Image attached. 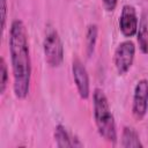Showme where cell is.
I'll use <instances>...</instances> for the list:
<instances>
[{"label": "cell", "instance_id": "cell-8", "mask_svg": "<svg viewBox=\"0 0 148 148\" xmlns=\"http://www.w3.org/2000/svg\"><path fill=\"white\" fill-rule=\"evenodd\" d=\"M53 138L56 141L57 147L65 148V147H83V143L80 139L71 133L62 124H58L53 131Z\"/></svg>", "mask_w": 148, "mask_h": 148}, {"label": "cell", "instance_id": "cell-6", "mask_svg": "<svg viewBox=\"0 0 148 148\" xmlns=\"http://www.w3.org/2000/svg\"><path fill=\"white\" fill-rule=\"evenodd\" d=\"M118 25L120 32L125 37H133L136 35L139 27V17L136 14V9L134 6L126 3L121 8V13L119 15Z\"/></svg>", "mask_w": 148, "mask_h": 148}, {"label": "cell", "instance_id": "cell-13", "mask_svg": "<svg viewBox=\"0 0 148 148\" xmlns=\"http://www.w3.org/2000/svg\"><path fill=\"white\" fill-rule=\"evenodd\" d=\"M7 12H8V5H7V0H0L1 29H2V30H5V28H6V21H7Z\"/></svg>", "mask_w": 148, "mask_h": 148}, {"label": "cell", "instance_id": "cell-12", "mask_svg": "<svg viewBox=\"0 0 148 148\" xmlns=\"http://www.w3.org/2000/svg\"><path fill=\"white\" fill-rule=\"evenodd\" d=\"M9 72H8V67L7 64L3 58H1L0 60V92L3 94L7 84H8V79H9Z\"/></svg>", "mask_w": 148, "mask_h": 148}, {"label": "cell", "instance_id": "cell-7", "mask_svg": "<svg viewBox=\"0 0 148 148\" xmlns=\"http://www.w3.org/2000/svg\"><path fill=\"white\" fill-rule=\"evenodd\" d=\"M72 74L79 96L82 99H87L90 96V80L86 66L79 58L72 61Z\"/></svg>", "mask_w": 148, "mask_h": 148}, {"label": "cell", "instance_id": "cell-2", "mask_svg": "<svg viewBox=\"0 0 148 148\" xmlns=\"http://www.w3.org/2000/svg\"><path fill=\"white\" fill-rule=\"evenodd\" d=\"M94 119L97 132L102 139L111 145H116L118 140L117 126L113 113L110 108L109 99L101 88H95L92 92Z\"/></svg>", "mask_w": 148, "mask_h": 148}, {"label": "cell", "instance_id": "cell-14", "mask_svg": "<svg viewBox=\"0 0 148 148\" xmlns=\"http://www.w3.org/2000/svg\"><path fill=\"white\" fill-rule=\"evenodd\" d=\"M106 12H113L118 5V0H101Z\"/></svg>", "mask_w": 148, "mask_h": 148}, {"label": "cell", "instance_id": "cell-10", "mask_svg": "<svg viewBox=\"0 0 148 148\" xmlns=\"http://www.w3.org/2000/svg\"><path fill=\"white\" fill-rule=\"evenodd\" d=\"M120 146L124 148H132V147H143V143L140 140L139 133L132 126H124L121 131L120 138Z\"/></svg>", "mask_w": 148, "mask_h": 148}, {"label": "cell", "instance_id": "cell-1", "mask_svg": "<svg viewBox=\"0 0 148 148\" xmlns=\"http://www.w3.org/2000/svg\"><path fill=\"white\" fill-rule=\"evenodd\" d=\"M8 43L14 95L18 99H24L30 92L32 67L28 32L22 20L16 18L12 22Z\"/></svg>", "mask_w": 148, "mask_h": 148}, {"label": "cell", "instance_id": "cell-11", "mask_svg": "<svg viewBox=\"0 0 148 148\" xmlns=\"http://www.w3.org/2000/svg\"><path fill=\"white\" fill-rule=\"evenodd\" d=\"M97 37H98V27L95 23H90L87 27L86 30V37H84V43H86V54L87 57H91L95 52L96 43H97Z\"/></svg>", "mask_w": 148, "mask_h": 148}, {"label": "cell", "instance_id": "cell-3", "mask_svg": "<svg viewBox=\"0 0 148 148\" xmlns=\"http://www.w3.org/2000/svg\"><path fill=\"white\" fill-rule=\"evenodd\" d=\"M43 52L46 64L50 67H59L64 61L65 50L64 43L58 30L47 24L45 29V35L43 38Z\"/></svg>", "mask_w": 148, "mask_h": 148}, {"label": "cell", "instance_id": "cell-9", "mask_svg": "<svg viewBox=\"0 0 148 148\" xmlns=\"http://www.w3.org/2000/svg\"><path fill=\"white\" fill-rule=\"evenodd\" d=\"M136 38L141 52L143 54H148V14L146 12H142L141 14L136 31Z\"/></svg>", "mask_w": 148, "mask_h": 148}, {"label": "cell", "instance_id": "cell-5", "mask_svg": "<svg viewBox=\"0 0 148 148\" xmlns=\"http://www.w3.org/2000/svg\"><path fill=\"white\" fill-rule=\"evenodd\" d=\"M148 110V80L141 79L136 82L133 91L132 112L138 120H142Z\"/></svg>", "mask_w": 148, "mask_h": 148}, {"label": "cell", "instance_id": "cell-15", "mask_svg": "<svg viewBox=\"0 0 148 148\" xmlns=\"http://www.w3.org/2000/svg\"><path fill=\"white\" fill-rule=\"evenodd\" d=\"M147 112H148V110H147Z\"/></svg>", "mask_w": 148, "mask_h": 148}, {"label": "cell", "instance_id": "cell-4", "mask_svg": "<svg viewBox=\"0 0 148 148\" xmlns=\"http://www.w3.org/2000/svg\"><path fill=\"white\" fill-rule=\"evenodd\" d=\"M135 58V44L131 39H126L118 44L113 53V65L119 75L126 74Z\"/></svg>", "mask_w": 148, "mask_h": 148}]
</instances>
